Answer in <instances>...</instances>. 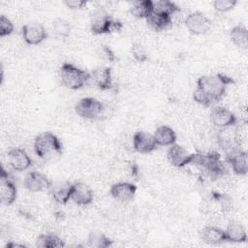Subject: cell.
I'll return each mask as SVG.
<instances>
[{"label":"cell","mask_w":248,"mask_h":248,"mask_svg":"<svg viewBox=\"0 0 248 248\" xmlns=\"http://www.w3.org/2000/svg\"><path fill=\"white\" fill-rule=\"evenodd\" d=\"M213 8L219 13H226L232 10L236 4V0H215L213 3Z\"/></svg>","instance_id":"31"},{"label":"cell","mask_w":248,"mask_h":248,"mask_svg":"<svg viewBox=\"0 0 248 248\" xmlns=\"http://www.w3.org/2000/svg\"><path fill=\"white\" fill-rule=\"evenodd\" d=\"M25 245L24 244H21V243H16L14 241H9L7 244H6V247L7 248H15V247H24Z\"/></svg>","instance_id":"33"},{"label":"cell","mask_w":248,"mask_h":248,"mask_svg":"<svg viewBox=\"0 0 248 248\" xmlns=\"http://www.w3.org/2000/svg\"><path fill=\"white\" fill-rule=\"evenodd\" d=\"M147 25L156 32H161L167 30L169 27H170L172 23V16L153 12L146 19Z\"/></svg>","instance_id":"21"},{"label":"cell","mask_w":248,"mask_h":248,"mask_svg":"<svg viewBox=\"0 0 248 248\" xmlns=\"http://www.w3.org/2000/svg\"><path fill=\"white\" fill-rule=\"evenodd\" d=\"M184 23L188 31L194 35H203L211 28V20L209 17L199 11L190 13L186 16Z\"/></svg>","instance_id":"6"},{"label":"cell","mask_w":248,"mask_h":248,"mask_svg":"<svg viewBox=\"0 0 248 248\" xmlns=\"http://www.w3.org/2000/svg\"><path fill=\"white\" fill-rule=\"evenodd\" d=\"M210 122L217 128L226 129L234 126L237 122L236 115L229 108L217 106L214 107L209 113Z\"/></svg>","instance_id":"9"},{"label":"cell","mask_w":248,"mask_h":248,"mask_svg":"<svg viewBox=\"0 0 248 248\" xmlns=\"http://www.w3.org/2000/svg\"><path fill=\"white\" fill-rule=\"evenodd\" d=\"M7 156L8 162L14 170L23 171L32 166V159L23 148H11L8 151Z\"/></svg>","instance_id":"12"},{"label":"cell","mask_w":248,"mask_h":248,"mask_svg":"<svg viewBox=\"0 0 248 248\" xmlns=\"http://www.w3.org/2000/svg\"><path fill=\"white\" fill-rule=\"evenodd\" d=\"M17 197V189L13 180L10 177L9 172L2 167L0 172V200L3 204H13Z\"/></svg>","instance_id":"11"},{"label":"cell","mask_w":248,"mask_h":248,"mask_svg":"<svg viewBox=\"0 0 248 248\" xmlns=\"http://www.w3.org/2000/svg\"><path fill=\"white\" fill-rule=\"evenodd\" d=\"M132 144L134 150L140 154L151 153L157 147L153 135L143 131H138L133 135Z\"/></svg>","instance_id":"13"},{"label":"cell","mask_w":248,"mask_h":248,"mask_svg":"<svg viewBox=\"0 0 248 248\" xmlns=\"http://www.w3.org/2000/svg\"><path fill=\"white\" fill-rule=\"evenodd\" d=\"M233 82L232 78L221 73L202 76L197 79L193 99L203 107H209L219 102L225 96L228 86Z\"/></svg>","instance_id":"1"},{"label":"cell","mask_w":248,"mask_h":248,"mask_svg":"<svg viewBox=\"0 0 248 248\" xmlns=\"http://www.w3.org/2000/svg\"><path fill=\"white\" fill-rule=\"evenodd\" d=\"M76 113L81 118L88 120H95L101 117L105 111L104 104L92 97H84L77 102L75 105Z\"/></svg>","instance_id":"5"},{"label":"cell","mask_w":248,"mask_h":248,"mask_svg":"<svg viewBox=\"0 0 248 248\" xmlns=\"http://www.w3.org/2000/svg\"><path fill=\"white\" fill-rule=\"evenodd\" d=\"M22 39L29 46H37L47 38V31L45 26L39 22H29L21 28Z\"/></svg>","instance_id":"8"},{"label":"cell","mask_w":248,"mask_h":248,"mask_svg":"<svg viewBox=\"0 0 248 248\" xmlns=\"http://www.w3.org/2000/svg\"><path fill=\"white\" fill-rule=\"evenodd\" d=\"M64 4L69 9L78 10V9L83 8L86 5V1H83V0H67V1H64Z\"/></svg>","instance_id":"32"},{"label":"cell","mask_w":248,"mask_h":248,"mask_svg":"<svg viewBox=\"0 0 248 248\" xmlns=\"http://www.w3.org/2000/svg\"><path fill=\"white\" fill-rule=\"evenodd\" d=\"M87 245L97 248H107L112 245V240L101 232H90L87 237Z\"/></svg>","instance_id":"27"},{"label":"cell","mask_w":248,"mask_h":248,"mask_svg":"<svg viewBox=\"0 0 248 248\" xmlns=\"http://www.w3.org/2000/svg\"><path fill=\"white\" fill-rule=\"evenodd\" d=\"M122 27V22L114 19L104 8L94 10L90 16V30L95 35H103L108 34L112 31H119Z\"/></svg>","instance_id":"4"},{"label":"cell","mask_w":248,"mask_h":248,"mask_svg":"<svg viewBox=\"0 0 248 248\" xmlns=\"http://www.w3.org/2000/svg\"><path fill=\"white\" fill-rule=\"evenodd\" d=\"M23 186L31 193L46 192L52 188V181L40 171H29L23 179Z\"/></svg>","instance_id":"7"},{"label":"cell","mask_w":248,"mask_h":248,"mask_svg":"<svg viewBox=\"0 0 248 248\" xmlns=\"http://www.w3.org/2000/svg\"><path fill=\"white\" fill-rule=\"evenodd\" d=\"M94 192L90 186L83 182L72 183L71 201L76 204L84 206L88 205L93 202Z\"/></svg>","instance_id":"14"},{"label":"cell","mask_w":248,"mask_h":248,"mask_svg":"<svg viewBox=\"0 0 248 248\" xmlns=\"http://www.w3.org/2000/svg\"><path fill=\"white\" fill-rule=\"evenodd\" d=\"M15 30V25L13 21L6 16L5 15H1L0 16V37L4 38L10 36Z\"/></svg>","instance_id":"30"},{"label":"cell","mask_w":248,"mask_h":248,"mask_svg":"<svg viewBox=\"0 0 248 248\" xmlns=\"http://www.w3.org/2000/svg\"><path fill=\"white\" fill-rule=\"evenodd\" d=\"M60 79L62 84L71 90L82 88L90 80V73L78 66L65 62L60 68Z\"/></svg>","instance_id":"3"},{"label":"cell","mask_w":248,"mask_h":248,"mask_svg":"<svg viewBox=\"0 0 248 248\" xmlns=\"http://www.w3.org/2000/svg\"><path fill=\"white\" fill-rule=\"evenodd\" d=\"M52 30H53V33L57 37L65 39L70 36L72 26H71L70 22L67 21L66 19L58 17V18L54 19L52 22Z\"/></svg>","instance_id":"28"},{"label":"cell","mask_w":248,"mask_h":248,"mask_svg":"<svg viewBox=\"0 0 248 248\" xmlns=\"http://www.w3.org/2000/svg\"><path fill=\"white\" fill-rule=\"evenodd\" d=\"M90 80L100 90H108L112 87V74L108 67H99L90 73Z\"/></svg>","instance_id":"17"},{"label":"cell","mask_w":248,"mask_h":248,"mask_svg":"<svg viewBox=\"0 0 248 248\" xmlns=\"http://www.w3.org/2000/svg\"><path fill=\"white\" fill-rule=\"evenodd\" d=\"M155 142L160 146H170L176 141V134L174 130L167 125L159 126L153 134Z\"/></svg>","instance_id":"18"},{"label":"cell","mask_w":248,"mask_h":248,"mask_svg":"<svg viewBox=\"0 0 248 248\" xmlns=\"http://www.w3.org/2000/svg\"><path fill=\"white\" fill-rule=\"evenodd\" d=\"M110 196L118 202H129L134 199L137 193V186L128 181H120L112 184L109 189Z\"/></svg>","instance_id":"15"},{"label":"cell","mask_w":248,"mask_h":248,"mask_svg":"<svg viewBox=\"0 0 248 248\" xmlns=\"http://www.w3.org/2000/svg\"><path fill=\"white\" fill-rule=\"evenodd\" d=\"M230 38L234 46L239 48L246 49L248 47V30L246 26L237 24L230 31Z\"/></svg>","instance_id":"23"},{"label":"cell","mask_w":248,"mask_h":248,"mask_svg":"<svg viewBox=\"0 0 248 248\" xmlns=\"http://www.w3.org/2000/svg\"><path fill=\"white\" fill-rule=\"evenodd\" d=\"M226 240L233 243H242L247 240L245 228L236 221H231L225 230Z\"/></svg>","instance_id":"20"},{"label":"cell","mask_w":248,"mask_h":248,"mask_svg":"<svg viewBox=\"0 0 248 248\" xmlns=\"http://www.w3.org/2000/svg\"><path fill=\"white\" fill-rule=\"evenodd\" d=\"M167 158L171 166L177 169H181L189 164H193L195 153H190L182 145L174 143L169 147Z\"/></svg>","instance_id":"10"},{"label":"cell","mask_w":248,"mask_h":248,"mask_svg":"<svg viewBox=\"0 0 248 248\" xmlns=\"http://www.w3.org/2000/svg\"><path fill=\"white\" fill-rule=\"evenodd\" d=\"M36 245L41 248H56V247H64V240L55 233L46 232L41 233L38 235L36 239Z\"/></svg>","instance_id":"24"},{"label":"cell","mask_w":248,"mask_h":248,"mask_svg":"<svg viewBox=\"0 0 248 248\" xmlns=\"http://www.w3.org/2000/svg\"><path fill=\"white\" fill-rule=\"evenodd\" d=\"M131 54L133 58L140 63H143L148 59V54L145 47L140 43H134L131 46Z\"/></svg>","instance_id":"29"},{"label":"cell","mask_w":248,"mask_h":248,"mask_svg":"<svg viewBox=\"0 0 248 248\" xmlns=\"http://www.w3.org/2000/svg\"><path fill=\"white\" fill-rule=\"evenodd\" d=\"M153 9H154V12L165 14L170 16H172L174 14L180 11L179 6H177L174 2L170 0L153 1Z\"/></svg>","instance_id":"26"},{"label":"cell","mask_w":248,"mask_h":248,"mask_svg":"<svg viewBox=\"0 0 248 248\" xmlns=\"http://www.w3.org/2000/svg\"><path fill=\"white\" fill-rule=\"evenodd\" d=\"M153 12H154V9H153L152 0L136 1L132 4L130 8V14L137 18L146 19Z\"/></svg>","instance_id":"22"},{"label":"cell","mask_w":248,"mask_h":248,"mask_svg":"<svg viewBox=\"0 0 248 248\" xmlns=\"http://www.w3.org/2000/svg\"><path fill=\"white\" fill-rule=\"evenodd\" d=\"M52 198L59 204H66L71 201L72 183H64L59 186H52Z\"/></svg>","instance_id":"25"},{"label":"cell","mask_w":248,"mask_h":248,"mask_svg":"<svg viewBox=\"0 0 248 248\" xmlns=\"http://www.w3.org/2000/svg\"><path fill=\"white\" fill-rule=\"evenodd\" d=\"M201 238L207 244L216 245L226 240L225 230L216 226H205L201 231Z\"/></svg>","instance_id":"19"},{"label":"cell","mask_w":248,"mask_h":248,"mask_svg":"<svg viewBox=\"0 0 248 248\" xmlns=\"http://www.w3.org/2000/svg\"><path fill=\"white\" fill-rule=\"evenodd\" d=\"M228 162L236 175H246L248 172L247 152L241 149L232 150L228 155Z\"/></svg>","instance_id":"16"},{"label":"cell","mask_w":248,"mask_h":248,"mask_svg":"<svg viewBox=\"0 0 248 248\" xmlns=\"http://www.w3.org/2000/svg\"><path fill=\"white\" fill-rule=\"evenodd\" d=\"M33 149L40 159L48 162L60 157L63 146L56 135L51 132H43L35 137Z\"/></svg>","instance_id":"2"}]
</instances>
